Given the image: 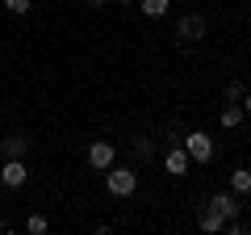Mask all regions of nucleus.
I'll return each mask as SVG.
<instances>
[{
	"label": "nucleus",
	"mask_w": 251,
	"mask_h": 235,
	"mask_svg": "<svg viewBox=\"0 0 251 235\" xmlns=\"http://www.w3.org/2000/svg\"><path fill=\"white\" fill-rule=\"evenodd\" d=\"M0 198H4V185H0Z\"/></svg>",
	"instance_id": "22"
},
{
	"label": "nucleus",
	"mask_w": 251,
	"mask_h": 235,
	"mask_svg": "<svg viewBox=\"0 0 251 235\" xmlns=\"http://www.w3.org/2000/svg\"><path fill=\"white\" fill-rule=\"evenodd\" d=\"M188 164H193V160H188L184 147H172V151L163 155V172H168V176H176V181H180V176H188Z\"/></svg>",
	"instance_id": "7"
},
{
	"label": "nucleus",
	"mask_w": 251,
	"mask_h": 235,
	"mask_svg": "<svg viewBox=\"0 0 251 235\" xmlns=\"http://www.w3.org/2000/svg\"><path fill=\"white\" fill-rule=\"evenodd\" d=\"M109 0H84V9H105Z\"/></svg>",
	"instance_id": "17"
},
{
	"label": "nucleus",
	"mask_w": 251,
	"mask_h": 235,
	"mask_svg": "<svg viewBox=\"0 0 251 235\" xmlns=\"http://www.w3.org/2000/svg\"><path fill=\"white\" fill-rule=\"evenodd\" d=\"M4 9H9L13 17H25V13L34 9V0H4Z\"/></svg>",
	"instance_id": "15"
},
{
	"label": "nucleus",
	"mask_w": 251,
	"mask_h": 235,
	"mask_svg": "<svg viewBox=\"0 0 251 235\" xmlns=\"http://www.w3.org/2000/svg\"><path fill=\"white\" fill-rule=\"evenodd\" d=\"M25 151H29V139H25V135H9V139H4V151H0V155H4V160H21Z\"/></svg>",
	"instance_id": "8"
},
{
	"label": "nucleus",
	"mask_w": 251,
	"mask_h": 235,
	"mask_svg": "<svg viewBox=\"0 0 251 235\" xmlns=\"http://www.w3.org/2000/svg\"><path fill=\"white\" fill-rule=\"evenodd\" d=\"M168 4H172V0H143L138 9H143V17H163V13H168Z\"/></svg>",
	"instance_id": "13"
},
{
	"label": "nucleus",
	"mask_w": 251,
	"mask_h": 235,
	"mask_svg": "<svg viewBox=\"0 0 251 235\" xmlns=\"http://www.w3.org/2000/svg\"><path fill=\"white\" fill-rule=\"evenodd\" d=\"M205 34H209V21L201 17V13H184V17L176 21V38L180 42H201Z\"/></svg>",
	"instance_id": "3"
},
{
	"label": "nucleus",
	"mask_w": 251,
	"mask_h": 235,
	"mask_svg": "<svg viewBox=\"0 0 251 235\" xmlns=\"http://www.w3.org/2000/svg\"><path fill=\"white\" fill-rule=\"evenodd\" d=\"M25 231H29V235L50 231V218H46V214H29V218H25Z\"/></svg>",
	"instance_id": "14"
},
{
	"label": "nucleus",
	"mask_w": 251,
	"mask_h": 235,
	"mask_svg": "<svg viewBox=\"0 0 251 235\" xmlns=\"http://www.w3.org/2000/svg\"><path fill=\"white\" fill-rule=\"evenodd\" d=\"M239 122H243V105H239V101H230V105L222 109V126H226V130H234Z\"/></svg>",
	"instance_id": "11"
},
{
	"label": "nucleus",
	"mask_w": 251,
	"mask_h": 235,
	"mask_svg": "<svg viewBox=\"0 0 251 235\" xmlns=\"http://www.w3.org/2000/svg\"><path fill=\"white\" fill-rule=\"evenodd\" d=\"M180 147L188 151L193 164H209V160H214V139H209L205 130H188V135L180 139Z\"/></svg>",
	"instance_id": "2"
},
{
	"label": "nucleus",
	"mask_w": 251,
	"mask_h": 235,
	"mask_svg": "<svg viewBox=\"0 0 251 235\" xmlns=\"http://www.w3.org/2000/svg\"><path fill=\"white\" fill-rule=\"evenodd\" d=\"M113 160H117V147L109 143V139H97V143L88 147V164H92L97 172H105V168H109Z\"/></svg>",
	"instance_id": "6"
},
{
	"label": "nucleus",
	"mask_w": 251,
	"mask_h": 235,
	"mask_svg": "<svg viewBox=\"0 0 251 235\" xmlns=\"http://www.w3.org/2000/svg\"><path fill=\"white\" fill-rule=\"evenodd\" d=\"M130 151L138 155V160H147V155H155V143L147 135H134V143H130Z\"/></svg>",
	"instance_id": "12"
},
{
	"label": "nucleus",
	"mask_w": 251,
	"mask_h": 235,
	"mask_svg": "<svg viewBox=\"0 0 251 235\" xmlns=\"http://www.w3.org/2000/svg\"><path fill=\"white\" fill-rule=\"evenodd\" d=\"M197 227H201V231H209V235H214V231H222V227H226V218H222V214H218V210H214V206L205 202V210H201Z\"/></svg>",
	"instance_id": "9"
},
{
	"label": "nucleus",
	"mask_w": 251,
	"mask_h": 235,
	"mask_svg": "<svg viewBox=\"0 0 251 235\" xmlns=\"http://www.w3.org/2000/svg\"><path fill=\"white\" fill-rule=\"evenodd\" d=\"M4 231H9V223H4V218H0V235H4Z\"/></svg>",
	"instance_id": "19"
},
{
	"label": "nucleus",
	"mask_w": 251,
	"mask_h": 235,
	"mask_svg": "<svg viewBox=\"0 0 251 235\" xmlns=\"http://www.w3.org/2000/svg\"><path fill=\"white\" fill-rule=\"evenodd\" d=\"M209 206H214L222 218H239V214H243V198H239V193H230V189L209 193Z\"/></svg>",
	"instance_id": "4"
},
{
	"label": "nucleus",
	"mask_w": 251,
	"mask_h": 235,
	"mask_svg": "<svg viewBox=\"0 0 251 235\" xmlns=\"http://www.w3.org/2000/svg\"><path fill=\"white\" fill-rule=\"evenodd\" d=\"M243 114H251V88L243 92Z\"/></svg>",
	"instance_id": "18"
},
{
	"label": "nucleus",
	"mask_w": 251,
	"mask_h": 235,
	"mask_svg": "<svg viewBox=\"0 0 251 235\" xmlns=\"http://www.w3.org/2000/svg\"><path fill=\"white\" fill-rule=\"evenodd\" d=\"M117 4H138V0H117Z\"/></svg>",
	"instance_id": "20"
},
{
	"label": "nucleus",
	"mask_w": 251,
	"mask_h": 235,
	"mask_svg": "<svg viewBox=\"0 0 251 235\" xmlns=\"http://www.w3.org/2000/svg\"><path fill=\"white\" fill-rule=\"evenodd\" d=\"M105 189H109V198H130V193L138 189V172L134 168H113V164H109L105 168Z\"/></svg>",
	"instance_id": "1"
},
{
	"label": "nucleus",
	"mask_w": 251,
	"mask_h": 235,
	"mask_svg": "<svg viewBox=\"0 0 251 235\" xmlns=\"http://www.w3.org/2000/svg\"><path fill=\"white\" fill-rule=\"evenodd\" d=\"M243 92H247V88H243V80H230V84H226V101H243Z\"/></svg>",
	"instance_id": "16"
},
{
	"label": "nucleus",
	"mask_w": 251,
	"mask_h": 235,
	"mask_svg": "<svg viewBox=\"0 0 251 235\" xmlns=\"http://www.w3.org/2000/svg\"><path fill=\"white\" fill-rule=\"evenodd\" d=\"M226 189L239 193V198H243V193H251V168H243V164H239V168L230 172V185H226Z\"/></svg>",
	"instance_id": "10"
},
{
	"label": "nucleus",
	"mask_w": 251,
	"mask_h": 235,
	"mask_svg": "<svg viewBox=\"0 0 251 235\" xmlns=\"http://www.w3.org/2000/svg\"><path fill=\"white\" fill-rule=\"evenodd\" d=\"M0 151H4V135H0Z\"/></svg>",
	"instance_id": "21"
},
{
	"label": "nucleus",
	"mask_w": 251,
	"mask_h": 235,
	"mask_svg": "<svg viewBox=\"0 0 251 235\" xmlns=\"http://www.w3.org/2000/svg\"><path fill=\"white\" fill-rule=\"evenodd\" d=\"M25 181H29L25 160H4V168H0V185H4V189H21Z\"/></svg>",
	"instance_id": "5"
}]
</instances>
